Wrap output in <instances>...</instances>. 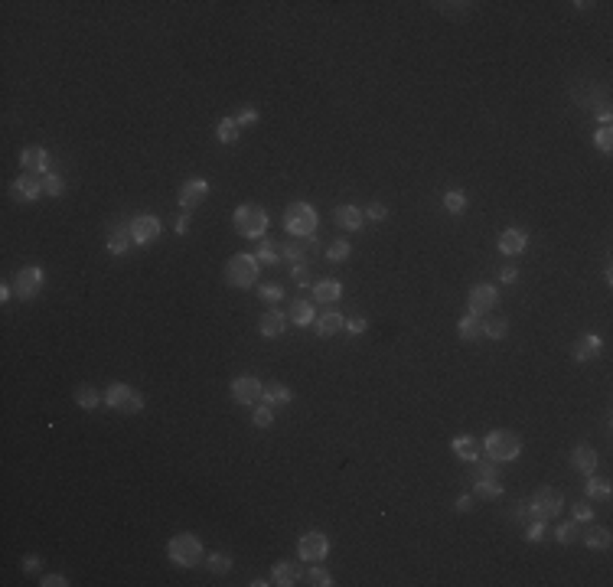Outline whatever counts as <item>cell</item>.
I'll list each match as a JSON object with an SVG mask.
<instances>
[{
  "label": "cell",
  "mask_w": 613,
  "mask_h": 587,
  "mask_svg": "<svg viewBox=\"0 0 613 587\" xmlns=\"http://www.w3.org/2000/svg\"><path fill=\"white\" fill-rule=\"evenodd\" d=\"M167 558H170L177 568H199L206 562V548L203 538L193 535V532H179L167 542Z\"/></svg>",
  "instance_id": "obj_1"
},
{
  "label": "cell",
  "mask_w": 613,
  "mask_h": 587,
  "mask_svg": "<svg viewBox=\"0 0 613 587\" xmlns=\"http://www.w3.org/2000/svg\"><path fill=\"white\" fill-rule=\"evenodd\" d=\"M232 229L242 239H264L268 232V209L258 203H242L235 213H232Z\"/></svg>",
  "instance_id": "obj_2"
},
{
  "label": "cell",
  "mask_w": 613,
  "mask_h": 587,
  "mask_svg": "<svg viewBox=\"0 0 613 587\" xmlns=\"http://www.w3.org/2000/svg\"><path fill=\"white\" fill-rule=\"evenodd\" d=\"M258 274H261V261H258L251 251H239V255H232L229 264H225V284L235 290L255 287Z\"/></svg>",
  "instance_id": "obj_3"
},
{
  "label": "cell",
  "mask_w": 613,
  "mask_h": 587,
  "mask_svg": "<svg viewBox=\"0 0 613 587\" xmlns=\"http://www.w3.org/2000/svg\"><path fill=\"white\" fill-rule=\"evenodd\" d=\"M483 457L496 460V463H509V460H519L522 453V437L516 434V431H506V427H499V431H489V434L483 437Z\"/></svg>",
  "instance_id": "obj_4"
},
{
  "label": "cell",
  "mask_w": 613,
  "mask_h": 587,
  "mask_svg": "<svg viewBox=\"0 0 613 587\" xmlns=\"http://www.w3.org/2000/svg\"><path fill=\"white\" fill-rule=\"evenodd\" d=\"M316 225H320V215L310 203H290L284 209V232L290 239H306V235H316Z\"/></svg>",
  "instance_id": "obj_5"
},
{
  "label": "cell",
  "mask_w": 613,
  "mask_h": 587,
  "mask_svg": "<svg viewBox=\"0 0 613 587\" xmlns=\"http://www.w3.org/2000/svg\"><path fill=\"white\" fill-rule=\"evenodd\" d=\"M105 405H108L111 411H121V415H141L144 405H147V398L134 389V385L111 382L108 389H105Z\"/></svg>",
  "instance_id": "obj_6"
},
{
  "label": "cell",
  "mask_w": 613,
  "mask_h": 587,
  "mask_svg": "<svg viewBox=\"0 0 613 587\" xmlns=\"http://www.w3.org/2000/svg\"><path fill=\"white\" fill-rule=\"evenodd\" d=\"M525 502H528L532 519H558V516L564 512V493L561 490H554V486H538Z\"/></svg>",
  "instance_id": "obj_7"
},
{
  "label": "cell",
  "mask_w": 613,
  "mask_h": 587,
  "mask_svg": "<svg viewBox=\"0 0 613 587\" xmlns=\"http://www.w3.org/2000/svg\"><path fill=\"white\" fill-rule=\"evenodd\" d=\"M278 248H281V258L290 264V268H297V264H314L316 258L323 255V242L316 239V235H306V239H297V242H278Z\"/></svg>",
  "instance_id": "obj_8"
},
{
  "label": "cell",
  "mask_w": 613,
  "mask_h": 587,
  "mask_svg": "<svg viewBox=\"0 0 613 587\" xmlns=\"http://www.w3.org/2000/svg\"><path fill=\"white\" fill-rule=\"evenodd\" d=\"M46 284V274L40 264H23L17 274H13V297L20 300H33L40 294V287Z\"/></svg>",
  "instance_id": "obj_9"
},
{
  "label": "cell",
  "mask_w": 613,
  "mask_h": 587,
  "mask_svg": "<svg viewBox=\"0 0 613 587\" xmlns=\"http://www.w3.org/2000/svg\"><path fill=\"white\" fill-rule=\"evenodd\" d=\"M297 555L304 564H320L330 555V535L326 532H304L297 538Z\"/></svg>",
  "instance_id": "obj_10"
},
{
  "label": "cell",
  "mask_w": 613,
  "mask_h": 587,
  "mask_svg": "<svg viewBox=\"0 0 613 587\" xmlns=\"http://www.w3.org/2000/svg\"><path fill=\"white\" fill-rule=\"evenodd\" d=\"M229 395L235 405H245V408H251V405H258L264 395V382L258 379V375H235L229 385Z\"/></svg>",
  "instance_id": "obj_11"
},
{
  "label": "cell",
  "mask_w": 613,
  "mask_h": 587,
  "mask_svg": "<svg viewBox=\"0 0 613 587\" xmlns=\"http://www.w3.org/2000/svg\"><path fill=\"white\" fill-rule=\"evenodd\" d=\"M467 314L473 316H486L489 310H496L499 307V290L493 287V284H477V287H470L467 294Z\"/></svg>",
  "instance_id": "obj_12"
},
{
  "label": "cell",
  "mask_w": 613,
  "mask_h": 587,
  "mask_svg": "<svg viewBox=\"0 0 613 587\" xmlns=\"http://www.w3.org/2000/svg\"><path fill=\"white\" fill-rule=\"evenodd\" d=\"M128 229H131V239H134V245H153V242L160 239L163 225H160V219H157V215L141 213V215H134V219H131Z\"/></svg>",
  "instance_id": "obj_13"
},
{
  "label": "cell",
  "mask_w": 613,
  "mask_h": 587,
  "mask_svg": "<svg viewBox=\"0 0 613 587\" xmlns=\"http://www.w3.org/2000/svg\"><path fill=\"white\" fill-rule=\"evenodd\" d=\"M10 193H13V199L17 203H36V199H43V177L40 173H20L13 183H10Z\"/></svg>",
  "instance_id": "obj_14"
},
{
  "label": "cell",
  "mask_w": 613,
  "mask_h": 587,
  "mask_svg": "<svg viewBox=\"0 0 613 587\" xmlns=\"http://www.w3.org/2000/svg\"><path fill=\"white\" fill-rule=\"evenodd\" d=\"M206 196H209V183H206L203 177L186 179V183L179 186V196H177V199H179V209H183V213H193V209L203 203Z\"/></svg>",
  "instance_id": "obj_15"
},
{
  "label": "cell",
  "mask_w": 613,
  "mask_h": 587,
  "mask_svg": "<svg viewBox=\"0 0 613 587\" xmlns=\"http://www.w3.org/2000/svg\"><path fill=\"white\" fill-rule=\"evenodd\" d=\"M20 167H23L26 173H40V177H46L49 173V150L40 144H30L20 150Z\"/></svg>",
  "instance_id": "obj_16"
},
{
  "label": "cell",
  "mask_w": 613,
  "mask_h": 587,
  "mask_svg": "<svg viewBox=\"0 0 613 587\" xmlns=\"http://www.w3.org/2000/svg\"><path fill=\"white\" fill-rule=\"evenodd\" d=\"M287 314H281L278 307H271V310H264L261 320H258V333H261L264 340H278V336H284L287 333Z\"/></svg>",
  "instance_id": "obj_17"
},
{
  "label": "cell",
  "mask_w": 613,
  "mask_h": 587,
  "mask_svg": "<svg viewBox=\"0 0 613 587\" xmlns=\"http://www.w3.org/2000/svg\"><path fill=\"white\" fill-rule=\"evenodd\" d=\"M343 326H346V316L340 314V310H326V314H320L314 320V333L320 336V340H330V336H336V333H343Z\"/></svg>",
  "instance_id": "obj_18"
},
{
  "label": "cell",
  "mask_w": 613,
  "mask_h": 587,
  "mask_svg": "<svg viewBox=\"0 0 613 587\" xmlns=\"http://www.w3.org/2000/svg\"><path fill=\"white\" fill-rule=\"evenodd\" d=\"M333 222L340 225V229L346 232H359L362 225H366V215H362V209L359 206H350V203H343L333 209Z\"/></svg>",
  "instance_id": "obj_19"
},
{
  "label": "cell",
  "mask_w": 613,
  "mask_h": 587,
  "mask_svg": "<svg viewBox=\"0 0 613 587\" xmlns=\"http://www.w3.org/2000/svg\"><path fill=\"white\" fill-rule=\"evenodd\" d=\"M600 349H604V340H600L597 333H588V336H581V340L571 346V359H574V362H590V359L600 356Z\"/></svg>",
  "instance_id": "obj_20"
},
{
  "label": "cell",
  "mask_w": 613,
  "mask_h": 587,
  "mask_svg": "<svg viewBox=\"0 0 613 587\" xmlns=\"http://www.w3.org/2000/svg\"><path fill=\"white\" fill-rule=\"evenodd\" d=\"M297 581H304V564L274 562V568H271V584H278V587H294Z\"/></svg>",
  "instance_id": "obj_21"
},
{
  "label": "cell",
  "mask_w": 613,
  "mask_h": 587,
  "mask_svg": "<svg viewBox=\"0 0 613 587\" xmlns=\"http://www.w3.org/2000/svg\"><path fill=\"white\" fill-rule=\"evenodd\" d=\"M597 463H600V457H597V451L590 447V444H578L574 451H571V467L578 470V473H594Z\"/></svg>",
  "instance_id": "obj_22"
},
{
  "label": "cell",
  "mask_w": 613,
  "mask_h": 587,
  "mask_svg": "<svg viewBox=\"0 0 613 587\" xmlns=\"http://www.w3.org/2000/svg\"><path fill=\"white\" fill-rule=\"evenodd\" d=\"M496 245H499L503 255H522V251L528 248V232L525 229H506Z\"/></svg>",
  "instance_id": "obj_23"
},
{
  "label": "cell",
  "mask_w": 613,
  "mask_h": 587,
  "mask_svg": "<svg viewBox=\"0 0 613 587\" xmlns=\"http://www.w3.org/2000/svg\"><path fill=\"white\" fill-rule=\"evenodd\" d=\"M340 297H343V284L336 281V278H320V281H314V300L316 304L333 307Z\"/></svg>",
  "instance_id": "obj_24"
},
{
  "label": "cell",
  "mask_w": 613,
  "mask_h": 587,
  "mask_svg": "<svg viewBox=\"0 0 613 587\" xmlns=\"http://www.w3.org/2000/svg\"><path fill=\"white\" fill-rule=\"evenodd\" d=\"M451 451L457 460H463V463H470V460H477L480 453H483V447H480L477 437H470V434H457L451 441Z\"/></svg>",
  "instance_id": "obj_25"
},
{
  "label": "cell",
  "mask_w": 613,
  "mask_h": 587,
  "mask_svg": "<svg viewBox=\"0 0 613 587\" xmlns=\"http://www.w3.org/2000/svg\"><path fill=\"white\" fill-rule=\"evenodd\" d=\"M131 229L128 225H111V232H108V239H105V248H108L111 255H124L131 248Z\"/></svg>",
  "instance_id": "obj_26"
},
{
  "label": "cell",
  "mask_w": 613,
  "mask_h": 587,
  "mask_svg": "<svg viewBox=\"0 0 613 587\" xmlns=\"http://www.w3.org/2000/svg\"><path fill=\"white\" fill-rule=\"evenodd\" d=\"M261 401H264V405H271V408H284V405H290V401H294V391H290L287 385H281V382H268V385H264Z\"/></svg>",
  "instance_id": "obj_27"
},
{
  "label": "cell",
  "mask_w": 613,
  "mask_h": 587,
  "mask_svg": "<svg viewBox=\"0 0 613 587\" xmlns=\"http://www.w3.org/2000/svg\"><path fill=\"white\" fill-rule=\"evenodd\" d=\"M287 320L294 326H314V320H316V310H314V304L310 300H294L290 304V310H287Z\"/></svg>",
  "instance_id": "obj_28"
},
{
  "label": "cell",
  "mask_w": 613,
  "mask_h": 587,
  "mask_svg": "<svg viewBox=\"0 0 613 587\" xmlns=\"http://www.w3.org/2000/svg\"><path fill=\"white\" fill-rule=\"evenodd\" d=\"M457 333H460V340H467V343L483 340V316L463 314V316L457 320Z\"/></svg>",
  "instance_id": "obj_29"
},
{
  "label": "cell",
  "mask_w": 613,
  "mask_h": 587,
  "mask_svg": "<svg viewBox=\"0 0 613 587\" xmlns=\"http://www.w3.org/2000/svg\"><path fill=\"white\" fill-rule=\"evenodd\" d=\"M584 545H588L590 552H610L613 545V535L607 526H590L588 532H584Z\"/></svg>",
  "instance_id": "obj_30"
},
{
  "label": "cell",
  "mask_w": 613,
  "mask_h": 587,
  "mask_svg": "<svg viewBox=\"0 0 613 587\" xmlns=\"http://www.w3.org/2000/svg\"><path fill=\"white\" fill-rule=\"evenodd\" d=\"M470 480H473V483H480V480H499V467H496V460L483 457V453H480L477 460H470Z\"/></svg>",
  "instance_id": "obj_31"
},
{
  "label": "cell",
  "mask_w": 613,
  "mask_h": 587,
  "mask_svg": "<svg viewBox=\"0 0 613 587\" xmlns=\"http://www.w3.org/2000/svg\"><path fill=\"white\" fill-rule=\"evenodd\" d=\"M72 398H76L78 408H85V411H95L98 405L105 401V391H98L95 385H78L76 391H72Z\"/></svg>",
  "instance_id": "obj_32"
},
{
  "label": "cell",
  "mask_w": 613,
  "mask_h": 587,
  "mask_svg": "<svg viewBox=\"0 0 613 587\" xmlns=\"http://www.w3.org/2000/svg\"><path fill=\"white\" fill-rule=\"evenodd\" d=\"M584 496H588V499H597V502H610L613 490H610V483H607V480H597L594 473H590V480L584 483Z\"/></svg>",
  "instance_id": "obj_33"
},
{
  "label": "cell",
  "mask_w": 613,
  "mask_h": 587,
  "mask_svg": "<svg viewBox=\"0 0 613 587\" xmlns=\"http://www.w3.org/2000/svg\"><path fill=\"white\" fill-rule=\"evenodd\" d=\"M255 258L261 264H278V261H281V248H278V242H274V239H268V235H264V239H258Z\"/></svg>",
  "instance_id": "obj_34"
},
{
  "label": "cell",
  "mask_w": 613,
  "mask_h": 587,
  "mask_svg": "<svg viewBox=\"0 0 613 587\" xmlns=\"http://www.w3.org/2000/svg\"><path fill=\"white\" fill-rule=\"evenodd\" d=\"M206 571L209 574H229L232 571V555H225V552H206Z\"/></svg>",
  "instance_id": "obj_35"
},
{
  "label": "cell",
  "mask_w": 613,
  "mask_h": 587,
  "mask_svg": "<svg viewBox=\"0 0 613 587\" xmlns=\"http://www.w3.org/2000/svg\"><path fill=\"white\" fill-rule=\"evenodd\" d=\"M503 493H506V486L499 480H480V483H473V496L477 499H499Z\"/></svg>",
  "instance_id": "obj_36"
},
{
  "label": "cell",
  "mask_w": 613,
  "mask_h": 587,
  "mask_svg": "<svg viewBox=\"0 0 613 587\" xmlns=\"http://www.w3.org/2000/svg\"><path fill=\"white\" fill-rule=\"evenodd\" d=\"M483 336H489V340H506V336H509V320H506V316H489V320H483Z\"/></svg>",
  "instance_id": "obj_37"
},
{
  "label": "cell",
  "mask_w": 613,
  "mask_h": 587,
  "mask_svg": "<svg viewBox=\"0 0 613 587\" xmlns=\"http://www.w3.org/2000/svg\"><path fill=\"white\" fill-rule=\"evenodd\" d=\"M215 137H219L222 144H235L242 137V128L235 124V118H222L219 124H215Z\"/></svg>",
  "instance_id": "obj_38"
},
{
  "label": "cell",
  "mask_w": 613,
  "mask_h": 587,
  "mask_svg": "<svg viewBox=\"0 0 613 587\" xmlns=\"http://www.w3.org/2000/svg\"><path fill=\"white\" fill-rule=\"evenodd\" d=\"M323 255L330 258V261H336V264H340V261H350V255H352V245H350V242H346V239H333L330 245L323 248Z\"/></svg>",
  "instance_id": "obj_39"
},
{
  "label": "cell",
  "mask_w": 613,
  "mask_h": 587,
  "mask_svg": "<svg viewBox=\"0 0 613 587\" xmlns=\"http://www.w3.org/2000/svg\"><path fill=\"white\" fill-rule=\"evenodd\" d=\"M554 538L561 545H574L581 538V522L578 519H568V522H561V526L554 528Z\"/></svg>",
  "instance_id": "obj_40"
},
{
  "label": "cell",
  "mask_w": 613,
  "mask_h": 587,
  "mask_svg": "<svg viewBox=\"0 0 613 587\" xmlns=\"http://www.w3.org/2000/svg\"><path fill=\"white\" fill-rule=\"evenodd\" d=\"M251 425L255 427H271L274 425V408L271 405H264V401L251 405Z\"/></svg>",
  "instance_id": "obj_41"
},
{
  "label": "cell",
  "mask_w": 613,
  "mask_h": 587,
  "mask_svg": "<svg viewBox=\"0 0 613 587\" xmlns=\"http://www.w3.org/2000/svg\"><path fill=\"white\" fill-rule=\"evenodd\" d=\"M444 209L451 215H460L467 209V196L460 193V189H447V193H444Z\"/></svg>",
  "instance_id": "obj_42"
},
{
  "label": "cell",
  "mask_w": 613,
  "mask_h": 587,
  "mask_svg": "<svg viewBox=\"0 0 613 587\" xmlns=\"http://www.w3.org/2000/svg\"><path fill=\"white\" fill-rule=\"evenodd\" d=\"M306 584H314V587H330V584H333V574L323 568V564H314V568H306Z\"/></svg>",
  "instance_id": "obj_43"
},
{
  "label": "cell",
  "mask_w": 613,
  "mask_h": 587,
  "mask_svg": "<svg viewBox=\"0 0 613 587\" xmlns=\"http://www.w3.org/2000/svg\"><path fill=\"white\" fill-rule=\"evenodd\" d=\"M258 297H261L264 304H281V300H284V287H281V284H274V281H268V284H261V287H258Z\"/></svg>",
  "instance_id": "obj_44"
},
{
  "label": "cell",
  "mask_w": 613,
  "mask_h": 587,
  "mask_svg": "<svg viewBox=\"0 0 613 587\" xmlns=\"http://www.w3.org/2000/svg\"><path fill=\"white\" fill-rule=\"evenodd\" d=\"M62 189H66V183H62V177H59V173H52V170L46 173V177H43V193L49 196V199H59V196H62Z\"/></svg>",
  "instance_id": "obj_45"
},
{
  "label": "cell",
  "mask_w": 613,
  "mask_h": 587,
  "mask_svg": "<svg viewBox=\"0 0 613 587\" xmlns=\"http://www.w3.org/2000/svg\"><path fill=\"white\" fill-rule=\"evenodd\" d=\"M290 278H294V284H297V287H314V271H310V264H297V268H290Z\"/></svg>",
  "instance_id": "obj_46"
},
{
  "label": "cell",
  "mask_w": 613,
  "mask_h": 587,
  "mask_svg": "<svg viewBox=\"0 0 613 587\" xmlns=\"http://www.w3.org/2000/svg\"><path fill=\"white\" fill-rule=\"evenodd\" d=\"M548 532V519H532L525 526V542H542Z\"/></svg>",
  "instance_id": "obj_47"
},
{
  "label": "cell",
  "mask_w": 613,
  "mask_h": 587,
  "mask_svg": "<svg viewBox=\"0 0 613 587\" xmlns=\"http://www.w3.org/2000/svg\"><path fill=\"white\" fill-rule=\"evenodd\" d=\"M232 118H235V124H239V128H242V124H255V121H258V108H255V105H242Z\"/></svg>",
  "instance_id": "obj_48"
},
{
  "label": "cell",
  "mask_w": 613,
  "mask_h": 587,
  "mask_svg": "<svg viewBox=\"0 0 613 587\" xmlns=\"http://www.w3.org/2000/svg\"><path fill=\"white\" fill-rule=\"evenodd\" d=\"M362 215H366V219H372V222H385V219H388V206H385V203H369L366 209H362Z\"/></svg>",
  "instance_id": "obj_49"
},
{
  "label": "cell",
  "mask_w": 613,
  "mask_h": 587,
  "mask_svg": "<svg viewBox=\"0 0 613 587\" xmlns=\"http://www.w3.org/2000/svg\"><path fill=\"white\" fill-rule=\"evenodd\" d=\"M571 519H578V522H594V506H590V502H574V509H571Z\"/></svg>",
  "instance_id": "obj_50"
},
{
  "label": "cell",
  "mask_w": 613,
  "mask_h": 587,
  "mask_svg": "<svg viewBox=\"0 0 613 587\" xmlns=\"http://www.w3.org/2000/svg\"><path fill=\"white\" fill-rule=\"evenodd\" d=\"M366 326H369V320L362 314H356V316H346V326H343V330L352 333V336H359V333H366Z\"/></svg>",
  "instance_id": "obj_51"
},
{
  "label": "cell",
  "mask_w": 613,
  "mask_h": 587,
  "mask_svg": "<svg viewBox=\"0 0 613 587\" xmlns=\"http://www.w3.org/2000/svg\"><path fill=\"white\" fill-rule=\"evenodd\" d=\"M594 144L600 147L604 153H610V150H613V131H610V128H600V131L594 134Z\"/></svg>",
  "instance_id": "obj_52"
},
{
  "label": "cell",
  "mask_w": 613,
  "mask_h": 587,
  "mask_svg": "<svg viewBox=\"0 0 613 587\" xmlns=\"http://www.w3.org/2000/svg\"><path fill=\"white\" fill-rule=\"evenodd\" d=\"M473 506H477V496H470V493H460L457 499H453V509L457 512H470Z\"/></svg>",
  "instance_id": "obj_53"
},
{
  "label": "cell",
  "mask_w": 613,
  "mask_h": 587,
  "mask_svg": "<svg viewBox=\"0 0 613 587\" xmlns=\"http://www.w3.org/2000/svg\"><path fill=\"white\" fill-rule=\"evenodd\" d=\"M499 281H503V284H516V281H519V268L503 264V268H499Z\"/></svg>",
  "instance_id": "obj_54"
},
{
  "label": "cell",
  "mask_w": 613,
  "mask_h": 587,
  "mask_svg": "<svg viewBox=\"0 0 613 587\" xmlns=\"http://www.w3.org/2000/svg\"><path fill=\"white\" fill-rule=\"evenodd\" d=\"M40 584H43V587H66L69 581H66V574H43V578H40Z\"/></svg>",
  "instance_id": "obj_55"
},
{
  "label": "cell",
  "mask_w": 613,
  "mask_h": 587,
  "mask_svg": "<svg viewBox=\"0 0 613 587\" xmlns=\"http://www.w3.org/2000/svg\"><path fill=\"white\" fill-rule=\"evenodd\" d=\"M189 232V213H183V215H177V235H186Z\"/></svg>",
  "instance_id": "obj_56"
},
{
  "label": "cell",
  "mask_w": 613,
  "mask_h": 587,
  "mask_svg": "<svg viewBox=\"0 0 613 587\" xmlns=\"http://www.w3.org/2000/svg\"><path fill=\"white\" fill-rule=\"evenodd\" d=\"M23 571H26V574H33V571H40V558H36V555L23 558Z\"/></svg>",
  "instance_id": "obj_57"
},
{
  "label": "cell",
  "mask_w": 613,
  "mask_h": 587,
  "mask_svg": "<svg viewBox=\"0 0 613 587\" xmlns=\"http://www.w3.org/2000/svg\"><path fill=\"white\" fill-rule=\"evenodd\" d=\"M528 516H532V512H528V502H525V499H522V502H519V506H516V522H525V519H528Z\"/></svg>",
  "instance_id": "obj_58"
},
{
  "label": "cell",
  "mask_w": 613,
  "mask_h": 587,
  "mask_svg": "<svg viewBox=\"0 0 613 587\" xmlns=\"http://www.w3.org/2000/svg\"><path fill=\"white\" fill-rule=\"evenodd\" d=\"M10 297H13V284H4V287H0V300H4V304H7Z\"/></svg>",
  "instance_id": "obj_59"
},
{
  "label": "cell",
  "mask_w": 613,
  "mask_h": 587,
  "mask_svg": "<svg viewBox=\"0 0 613 587\" xmlns=\"http://www.w3.org/2000/svg\"><path fill=\"white\" fill-rule=\"evenodd\" d=\"M268 584H271V578H268V581H264V578H255V581H251V587H268Z\"/></svg>",
  "instance_id": "obj_60"
}]
</instances>
